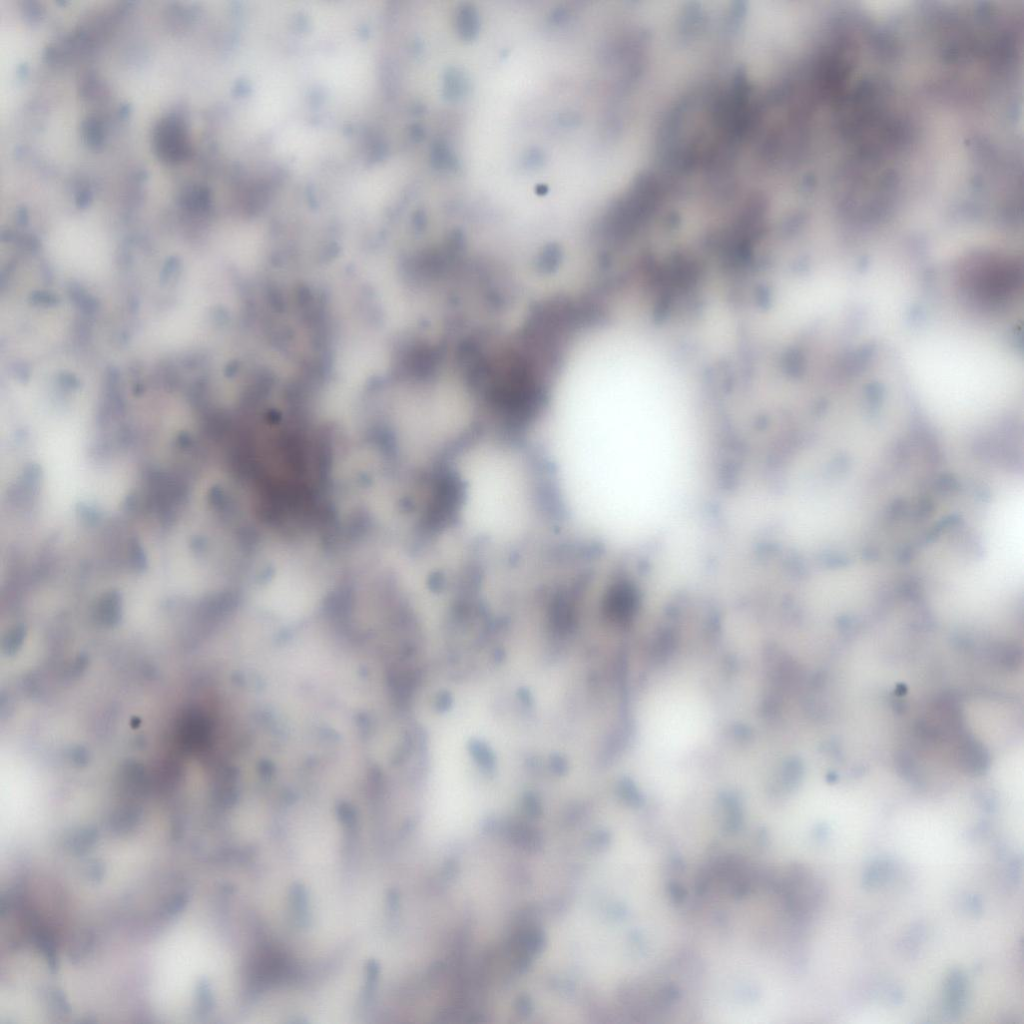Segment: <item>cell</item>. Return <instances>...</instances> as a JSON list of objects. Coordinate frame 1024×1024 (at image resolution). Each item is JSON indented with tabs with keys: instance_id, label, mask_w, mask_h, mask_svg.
Masks as SVG:
<instances>
[{
	"instance_id": "1",
	"label": "cell",
	"mask_w": 1024,
	"mask_h": 1024,
	"mask_svg": "<svg viewBox=\"0 0 1024 1024\" xmlns=\"http://www.w3.org/2000/svg\"><path fill=\"white\" fill-rule=\"evenodd\" d=\"M1022 263L999 249L975 248L953 267V283L967 306L983 313L1006 309L1022 286Z\"/></svg>"
}]
</instances>
